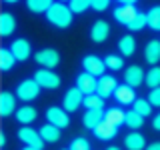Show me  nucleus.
<instances>
[{"mask_svg":"<svg viewBox=\"0 0 160 150\" xmlns=\"http://www.w3.org/2000/svg\"><path fill=\"white\" fill-rule=\"evenodd\" d=\"M72 16H74V12L64 2H54L46 12V20L56 28H68L72 24Z\"/></svg>","mask_w":160,"mask_h":150,"instance_id":"1","label":"nucleus"},{"mask_svg":"<svg viewBox=\"0 0 160 150\" xmlns=\"http://www.w3.org/2000/svg\"><path fill=\"white\" fill-rule=\"evenodd\" d=\"M40 94V84L34 78H26L16 86V98L24 100V102H30V100L38 98Z\"/></svg>","mask_w":160,"mask_h":150,"instance_id":"2","label":"nucleus"},{"mask_svg":"<svg viewBox=\"0 0 160 150\" xmlns=\"http://www.w3.org/2000/svg\"><path fill=\"white\" fill-rule=\"evenodd\" d=\"M18 140L24 142V146H32V148H44V140L40 136V130H34L32 126H22L18 130Z\"/></svg>","mask_w":160,"mask_h":150,"instance_id":"3","label":"nucleus"},{"mask_svg":"<svg viewBox=\"0 0 160 150\" xmlns=\"http://www.w3.org/2000/svg\"><path fill=\"white\" fill-rule=\"evenodd\" d=\"M34 80L40 84V88H46V90H56L60 86V76L54 72V70H50V68L36 70Z\"/></svg>","mask_w":160,"mask_h":150,"instance_id":"4","label":"nucleus"},{"mask_svg":"<svg viewBox=\"0 0 160 150\" xmlns=\"http://www.w3.org/2000/svg\"><path fill=\"white\" fill-rule=\"evenodd\" d=\"M34 60H36L42 68L52 70V68H56L60 64V54L54 48H42V50H38V52L34 54Z\"/></svg>","mask_w":160,"mask_h":150,"instance_id":"5","label":"nucleus"},{"mask_svg":"<svg viewBox=\"0 0 160 150\" xmlns=\"http://www.w3.org/2000/svg\"><path fill=\"white\" fill-rule=\"evenodd\" d=\"M82 68H84V72L92 74V76H96V78L104 76V70H108L106 64H104V60L98 58L96 54H88V56H84L82 58Z\"/></svg>","mask_w":160,"mask_h":150,"instance_id":"6","label":"nucleus"},{"mask_svg":"<svg viewBox=\"0 0 160 150\" xmlns=\"http://www.w3.org/2000/svg\"><path fill=\"white\" fill-rule=\"evenodd\" d=\"M80 104H84L82 90H80L78 86L70 88L68 92L64 94V98H62V108L66 110V112H76V110L80 108Z\"/></svg>","mask_w":160,"mask_h":150,"instance_id":"7","label":"nucleus"},{"mask_svg":"<svg viewBox=\"0 0 160 150\" xmlns=\"http://www.w3.org/2000/svg\"><path fill=\"white\" fill-rule=\"evenodd\" d=\"M46 118H48V122H50V124L58 126L60 130H62V128H66L68 124H70L68 112H66L64 108H60V106H50V108L46 110Z\"/></svg>","mask_w":160,"mask_h":150,"instance_id":"8","label":"nucleus"},{"mask_svg":"<svg viewBox=\"0 0 160 150\" xmlns=\"http://www.w3.org/2000/svg\"><path fill=\"white\" fill-rule=\"evenodd\" d=\"M10 52L16 56L18 62H24V60H28L30 58V52H32V46H30V42L26 38H16V40H12V44H10Z\"/></svg>","mask_w":160,"mask_h":150,"instance_id":"9","label":"nucleus"},{"mask_svg":"<svg viewBox=\"0 0 160 150\" xmlns=\"http://www.w3.org/2000/svg\"><path fill=\"white\" fill-rule=\"evenodd\" d=\"M116 88H118L116 78L110 76V74H104V76H100V78H98L96 94H98V96H102V98H108V96H112V94L116 92Z\"/></svg>","mask_w":160,"mask_h":150,"instance_id":"10","label":"nucleus"},{"mask_svg":"<svg viewBox=\"0 0 160 150\" xmlns=\"http://www.w3.org/2000/svg\"><path fill=\"white\" fill-rule=\"evenodd\" d=\"M76 86L82 90L84 96H88V94H96V86H98V78L92 76V74L88 72H82L76 76Z\"/></svg>","mask_w":160,"mask_h":150,"instance_id":"11","label":"nucleus"},{"mask_svg":"<svg viewBox=\"0 0 160 150\" xmlns=\"http://www.w3.org/2000/svg\"><path fill=\"white\" fill-rule=\"evenodd\" d=\"M144 78H146V74H144V70L138 66V64H132V66H128L124 70V82L128 84V86L136 88L140 84L144 82Z\"/></svg>","mask_w":160,"mask_h":150,"instance_id":"12","label":"nucleus"},{"mask_svg":"<svg viewBox=\"0 0 160 150\" xmlns=\"http://www.w3.org/2000/svg\"><path fill=\"white\" fill-rule=\"evenodd\" d=\"M138 16V10L136 6H128V4H122V6H118L114 10V20L120 24H124V26H128L130 22H132L134 18Z\"/></svg>","mask_w":160,"mask_h":150,"instance_id":"13","label":"nucleus"},{"mask_svg":"<svg viewBox=\"0 0 160 150\" xmlns=\"http://www.w3.org/2000/svg\"><path fill=\"white\" fill-rule=\"evenodd\" d=\"M108 34H110V24L106 22V20H96V22L92 24V28H90V40L92 42H104V40L108 38Z\"/></svg>","mask_w":160,"mask_h":150,"instance_id":"14","label":"nucleus"},{"mask_svg":"<svg viewBox=\"0 0 160 150\" xmlns=\"http://www.w3.org/2000/svg\"><path fill=\"white\" fill-rule=\"evenodd\" d=\"M14 112H16V96L12 92H2L0 94V116L8 118Z\"/></svg>","mask_w":160,"mask_h":150,"instance_id":"15","label":"nucleus"},{"mask_svg":"<svg viewBox=\"0 0 160 150\" xmlns=\"http://www.w3.org/2000/svg\"><path fill=\"white\" fill-rule=\"evenodd\" d=\"M114 98H116L118 104H134L136 102V94H134V88L128 86L126 82L118 84L116 92H114Z\"/></svg>","mask_w":160,"mask_h":150,"instance_id":"16","label":"nucleus"},{"mask_svg":"<svg viewBox=\"0 0 160 150\" xmlns=\"http://www.w3.org/2000/svg\"><path fill=\"white\" fill-rule=\"evenodd\" d=\"M92 132H94V136H96L98 140H112L118 134V126H114V124L102 120V122H100L98 126L92 130Z\"/></svg>","mask_w":160,"mask_h":150,"instance_id":"17","label":"nucleus"},{"mask_svg":"<svg viewBox=\"0 0 160 150\" xmlns=\"http://www.w3.org/2000/svg\"><path fill=\"white\" fill-rule=\"evenodd\" d=\"M144 60L152 66H156L160 62V40H150L144 46Z\"/></svg>","mask_w":160,"mask_h":150,"instance_id":"18","label":"nucleus"},{"mask_svg":"<svg viewBox=\"0 0 160 150\" xmlns=\"http://www.w3.org/2000/svg\"><path fill=\"white\" fill-rule=\"evenodd\" d=\"M124 146L128 150H146V138H144V134L140 132H130L126 134V138H124Z\"/></svg>","mask_w":160,"mask_h":150,"instance_id":"19","label":"nucleus"},{"mask_svg":"<svg viewBox=\"0 0 160 150\" xmlns=\"http://www.w3.org/2000/svg\"><path fill=\"white\" fill-rule=\"evenodd\" d=\"M14 30H16V18L10 12H2L0 14V36L8 38Z\"/></svg>","mask_w":160,"mask_h":150,"instance_id":"20","label":"nucleus"},{"mask_svg":"<svg viewBox=\"0 0 160 150\" xmlns=\"http://www.w3.org/2000/svg\"><path fill=\"white\" fill-rule=\"evenodd\" d=\"M40 136H42V140L46 144H54V142L60 140V128L54 126V124H50V122H46L42 128H40Z\"/></svg>","mask_w":160,"mask_h":150,"instance_id":"21","label":"nucleus"},{"mask_svg":"<svg viewBox=\"0 0 160 150\" xmlns=\"http://www.w3.org/2000/svg\"><path fill=\"white\" fill-rule=\"evenodd\" d=\"M102 120H104V110H86L82 122H84V126L88 130H94Z\"/></svg>","mask_w":160,"mask_h":150,"instance_id":"22","label":"nucleus"},{"mask_svg":"<svg viewBox=\"0 0 160 150\" xmlns=\"http://www.w3.org/2000/svg\"><path fill=\"white\" fill-rule=\"evenodd\" d=\"M36 116H38V112H36V108H32V106H20L16 110V120L20 124H24V126L32 124L34 120H36Z\"/></svg>","mask_w":160,"mask_h":150,"instance_id":"23","label":"nucleus"},{"mask_svg":"<svg viewBox=\"0 0 160 150\" xmlns=\"http://www.w3.org/2000/svg\"><path fill=\"white\" fill-rule=\"evenodd\" d=\"M118 50H120L122 56H132V54L136 52V38L130 36V34L122 36V38H120V42H118Z\"/></svg>","mask_w":160,"mask_h":150,"instance_id":"24","label":"nucleus"},{"mask_svg":"<svg viewBox=\"0 0 160 150\" xmlns=\"http://www.w3.org/2000/svg\"><path fill=\"white\" fill-rule=\"evenodd\" d=\"M104 120L110 124H114V126H120V124L126 122V112H124L122 108H108L106 112H104Z\"/></svg>","mask_w":160,"mask_h":150,"instance_id":"25","label":"nucleus"},{"mask_svg":"<svg viewBox=\"0 0 160 150\" xmlns=\"http://www.w3.org/2000/svg\"><path fill=\"white\" fill-rule=\"evenodd\" d=\"M16 62L18 60H16V56H14L12 52H10V48H0V70H2V72L12 70Z\"/></svg>","mask_w":160,"mask_h":150,"instance_id":"26","label":"nucleus"},{"mask_svg":"<svg viewBox=\"0 0 160 150\" xmlns=\"http://www.w3.org/2000/svg\"><path fill=\"white\" fill-rule=\"evenodd\" d=\"M54 4V0H26V6L30 12H34V14H46L50 6Z\"/></svg>","mask_w":160,"mask_h":150,"instance_id":"27","label":"nucleus"},{"mask_svg":"<svg viewBox=\"0 0 160 150\" xmlns=\"http://www.w3.org/2000/svg\"><path fill=\"white\" fill-rule=\"evenodd\" d=\"M132 110L134 112H138L140 116H150L152 114V104L148 102V98H136V102L132 104Z\"/></svg>","mask_w":160,"mask_h":150,"instance_id":"28","label":"nucleus"},{"mask_svg":"<svg viewBox=\"0 0 160 150\" xmlns=\"http://www.w3.org/2000/svg\"><path fill=\"white\" fill-rule=\"evenodd\" d=\"M146 86L152 90V88H158L160 86V66H152L146 72V78H144Z\"/></svg>","mask_w":160,"mask_h":150,"instance_id":"29","label":"nucleus"},{"mask_svg":"<svg viewBox=\"0 0 160 150\" xmlns=\"http://www.w3.org/2000/svg\"><path fill=\"white\" fill-rule=\"evenodd\" d=\"M84 106H86V110H102L104 98L98 94H88V96H84Z\"/></svg>","mask_w":160,"mask_h":150,"instance_id":"30","label":"nucleus"},{"mask_svg":"<svg viewBox=\"0 0 160 150\" xmlns=\"http://www.w3.org/2000/svg\"><path fill=\"white\" fill-rule=\"evenodd\" d=\"M124 124H126L128 128H132V130H138L144 124V116H140V114L134 112V110H128L126 112V122Z\"/></svg>","mask_w":160,"mask_h":150,"instance_id":"31","label":"nucleus"},{"mask_svg":"<svg viewBox=\"0 0 160 150\" xmlns=\"http://www.w3.org/2000/svg\"><path fill=\"white\" fill-rule=\"evenodd\" d=\"M146 18H148V26L152 30H156V32H160V6H152V8H150L148 14H146Z\"/></svg>","mask_w":160,"mask_h":150,"instance_id":"32","label":"nucleus"},{"mask_svg":"<svg viewBox=\"0 0 160 150\" xmlns=\"http://www.w3.org/2000/svg\"><path fill=\"white\" fill-rule=\"evenodd\" d=\"M104 64H106L108 70H122L124 68V58L118 56V54H108L104 58Z\"/></svg>","mask_w":160,"mask_h":150,"instance_id":"33","label":"nucleus"},{"mask_svg":"<svg viewBox=\"0 0 160 150\" xmlns=\"http://www.w3.org/2000/svg\"><path fill=\"white\" fill-rule=\"evenodd\" d=\"M68 6L74 14H82V12H86L88 8H92V0H70Z\"/></svg>","mask_w":160,"mask_h":150,"instance_id":"34","label":"nucleus"},{"mask_svg":"<svg viewBox=\"0 0 160 150\" xmlns=\"http://www.w3.org/2000/svg\"><path fill=\"white\" fill-rule=\"evenodd\" d=\"M144 26H148V18H146V14H144V12H138V16L128 24V30H132V32H138V30H142Z\"/></svg>","mask_w":160,"mask_h":150,"instance_id":"35","label":"nucleus"},{"mask_svg":"<svg viewBox=\"0 0 160 150\" xmlns=\"http://www.w3.org/2000/svg\"><path fill=\"white\" fill-rule=\"evenodd\" d=\"M68 148L70 150H90V142L86 138H74Z\"/></svg>","mask_w":160,"mask_h":150,"instance_id":"36","label":"nucleus"},{"mask_svg":"<svg viewBox=\"0 0 160 150\" xmlns=\"http://www.w3.org/2000/svg\"><path fill=\"white\" fill-rule=\"evenodd\" d=\"M148 102L152 104V106H158V108H160V86L150 90V94H148Z\"/></svg>","mask_w":160,"mask_h":150,"instance_id":"37","label":"nucleus"},{"mask_svg":"<svg viewBox=\"0 0 160 150\" xmlns=\"http://www.w3.org/2000/svg\"><path fill=\"white\" fill-rule=\"evenodd\" d=\"M108 2L110 0H92V8L96 10V12H104V10L108 8Z\"/></svg>","mask_w":160,"mask_h":150,"instance_id":"38","label":"nucleus"},{"mask_svg":"<svg viewBox=\"0 0 160 150\" xmlns=\"http://www.w3.org/2000/svg\"><path fill=\"white\" fill-rule=\"evenodd\" d=\"M152 126H154V130H160V112L154 116V120H152Z\"/></svg>","mask_w":160,"mask_h":150,"instance_id":"39","label":"nucleus"},{"mask_svg":"<svg viewBox=\"0 0 160 150\" xmlns=\"http://www.w3.org/2000/svg\"><path fill=\"white\" fill-rule=\"evenodd\" d=\"M146 150H160V142H152V144H148Z\"/></svg>","mask_w":160,"mask_h":150,"instance_id":"40","label":"nucleus"},{"mask_svg":"<svg viewBox=\"0 0 160 150\" xmlns=\"http://www.w3.org/2000/svg\"><path fill=\"white\" fill-rule=\"evenodd\" d=\"M120 4H128V6H134L136 4V0H118Z\"/></svg>","mask_w":160,"mask_h":150,"instance_id":"41","label":"nucleus"},{"mask_svg":"<svg viewBox=\"0 0 160 150\" xmlns=\"http://www.w3.org/2000/svg\"><path fill=\"white\" fill-rule=\"evenodd\" d=\"M0 144H2V146L6 144V136H4V134H0Z\"/></svg>","mask_w":160,"mask_h":150,"instance_id":"42","label":"nucleus"},{"mask_svg":"<svg viewBox=\"0 0 160 150\" xmlns=\"http://www.w3.org/2000/svg\"><path fill=\"white\" fill-rule=\"evenodd\" d=\"M4 2H6V4H16L18 0H4Z\"/></svg>","mask_w":160,"mask_h":150,"instance_id":"43","label":"nucleus"},{"mask_svg":"<svg viewBox=\"0 0 160 150\" xmlns=\"http://www.w3.org/2000/svg\"><path fill=\"white\" fill-rule=\"evenodd\" d=\"M22 150H40V148H32V146H24Z\"/></svg>","mask_w":160,"mask_h":150,"instance_id":"44","label":"nucleus"},{"mask_svg":"<svg viewBox=\"0 0 160 150\" xmlns=\"http://www.w3.org/2000/svg\"><path fill=\"white\" fill-rule=\"evenodd\" d=\"M106 150H120L118 146H110V148H106Z\"/></svg>","mask_w":160,"mask_h":150,"instance_id":"45","label":"nucleus"},{"mask_svg":"<svg viewBox=\"0 0 160 150\" xmlns=\"http://www.w3.org/2000/svg\"><path fill=\"white\" fill-rule=\"evenodd\" d=\"M58 2H70V0H58Z\"/></svg>","mask_w":160,"mask_h":150,"instance_id":"46","label":"nucleus"},{"mask_svg":"<svg viewBox=\"0 0 160 150\" xmlns=\"http://www.w3.org/2000/svg\"><path fill=\"white\" fill-rule=\"evenodd\" d=\"M66 150H70V148H66Z\"/></svg>","mask_w":160,"mask_h":150,"instance_id":"47","label":"nucleus"}]
</instances>
